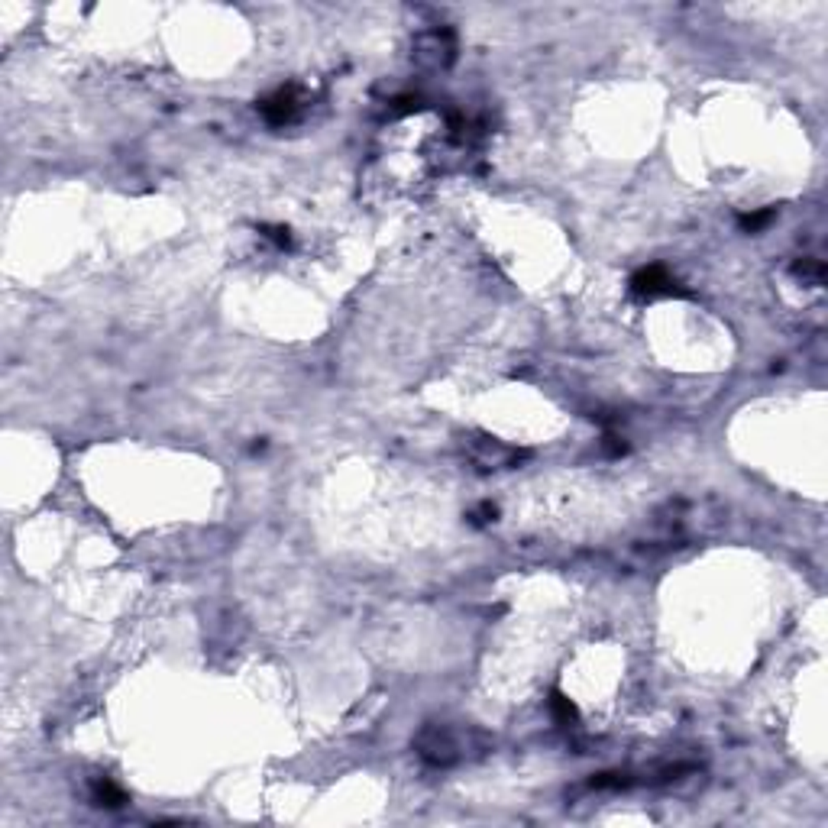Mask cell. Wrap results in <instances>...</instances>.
I'll list each match as a JSON object with an SVG mask.
<instances>
[{"label": "cell", "instance_id": "cell-5", "mask_svg": "<svg viewBox=\"0 0 828 828\" xmlns=\"http://www.w3.org/2000/svg\"><path fill=\"white\" fill-rule=\"evenodd\" d=\"M553 712H557V718H560L563 725H569V722H573V718H576V709H573V702H569V699H567V696H560V693L553 696Z\"/></svg>", "mask_w": 828, "mask_h": 828}, {"label": "cell", "instance_id": "cell-1", "mask_svg": "<svg viewBox=\"0 0 828 828\" xmlns=\"http://www.w3.org/2000/svg\"><path fill=\"white\" fill-rule=\"evenodd\" d=\"M631 292L644 295V298H657V295H673V292H679V288H676V278L663 266H647V268H641V272H634Z\"/></svg>", "mask_w": 828, "mask_h": 828}, {"label": "cell", "instance_id": "cell-3", "mask_svg": "<svg viewBox=\"0 0 828 828\" xmlns=\"http://www.w3.org/2000/svg\"><path fill=\"white\" fill-rule=\"evenodd\" d=\"M94 803L97 805H107V809H120L127 803V793L120 786H113L111 780H97L94 783Z\"/></svg>", "mask_w": 828, "mask_h": 828}, {"label": "cell", "instance_id": "cell-6", "mask_svg": "<svg viewBox=\"0 0 828 828\" xmlns=\"http://www.w3.org/2000/svg\"><path fill=\"white\" fill-rule=\"evenodd\" d=\"M770 221H773V211H758V214H748V217H741V227L750 230V233H758V230L767 227Z\"/></svg>", "mask_w": 828, "mask_h": 828}, {"label": "cell", "instance_id": "cell-4", "mask_svg": "<svg viewBox=\"0 0 828 828\" xmlns=\"http://www.w3.org/2000/svg\"><path fill=\"white\" fill-rule=\"evenodd\" d=\"M796 276H803V278H812L815 285L825 278V266H822L819 259H803V262H796Z\"/></svg>", "mask_w": 828, "mask_h": 828}, {"label": "cell", "instance_id": "cell-2", "mask_svg": "<svg viewBox=\"0 0 828 828\" xmlns=\"http://www.w3.org/2000/svg\"><path fill=\"white\" fill-rule=\"evenodd\" d=\"M259 111L272 127H282V123L295 120V113H298V97H295L292 87H278L276 94H268L266 101L259 104Z\"/></svg>", "mask_w": 828, "mask_h": 828}]
</instances>
